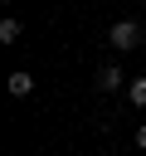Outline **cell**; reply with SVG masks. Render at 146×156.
I'll use <instances>...</instances> for the list:
<instances>
[{
	"label": "cell",
	"mask_w": 146,
	"mask_h": 156,
	"mask_svg": "<svg viewBox=\"0 0 146 156\" xmlns=\"http://www.w3.org/2000/svg\"><path fill=\"white\" fill-rule=\"evenodd\" d=\"M141 39H146V34H141V24H136V20H117V24L107 29V44H112V49H122V54H127V49H136Z\"/></svg>",
	"instance_id": "obj_1"
},
{
	"label": "cell",
	"mask_w": 146,
	"mask_h": 156,
	"mask_svg": "<svg viewBox=\"0 0 146 156\" xmlns=\"http://www.w3.org/2000/svg\"><path fill=\"white\" fill-rule=\"evenodd\" d=\"M122 83H127V73H122L117 63H102V68H97V93H117Z\"/></svg>",
	"instance_id": "obj_2"
},
{
	"label": "cell",
	"mask_w": 146,
	"mask_h": 156,
	"mask_svg": "<svg viewBox=\"0 0 146 156\" xmlns=\"http://www.w3.org/2000/svg\"><path fill=\"white\" fill-rule=\"evenodd\" d=\"M5 88H10V98H29V93H34V78H29V73H24V68H15V73H10V83H5Z\"/></svg>",
	"instance_id": "obj_3"
},
{
	"label": "cell",
	"mask_w": 146,
	"mask_h": 156,
	"mask_svg": "<svg viewBox=\"0 0 146 156\" xmlns=\"http://www.w3.org/2000/svg\"><path fill=\"white\" fill-rule=\"evenodd\" d=\"M19 34H24V29H19V20H15V15H5V20H0V44H19Z\"/></svg>",
	"instance_id": "obj_4"
},
{
	"label": "cell",
	"mask_w": 146,
	"mask_h": 156,
	"mask_svg": "<svg viewBox=\"0 0 146 156\" xmlns=\"http://www.w3.org/2000/svg\"><path fill=\"white\" fill-rule=\"evenodd\" d=\"M127 98H131L136 107H146V78H131V83H127Z\"/></svg>",
	"instance_id": "obj_5"
},
{
	"label": "cell",
	"mask_w": 146,
	"mask_h": 156,
	"mask_svg": "<svg viewBox=\"0 0 146 156\" xmlns=\"http://www.w3.org/2000/svg\"><path fill=\"white\" fill-rule=\"evenodd\" d=\"M136 146H141V151H146V122H141V127H136Z\"/></svg>",
	"instance_id": "obj_6"
}]
</instances>
